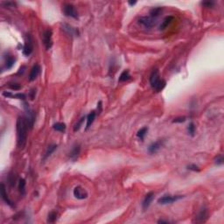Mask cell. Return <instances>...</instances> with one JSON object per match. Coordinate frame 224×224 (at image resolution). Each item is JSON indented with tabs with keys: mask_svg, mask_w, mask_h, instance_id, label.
Wrapping results in <instances>:
<instances>
[{
	"mask_svg": "<svg viewBox=\"0 0 224 224\" xmlns=\"http://www.w3.org/2000/svg\"><path fill=\"white\" fill-rule=\"evenodd\" d=\"M207 209H201V212L199 213L198 216H197V219L200 221H204L205 219L207 218Z\"/></svg>",
	"mask_w": 224,
	"mask_h": 224,
	"instance_id": "26",
	"label": "cell"
},
{
	"mask_svg": "<svg viewBox=\"0 0 224 224\" xmlns=\"http://www.w3.org/2000/svg\"><path fill=\"white\" fill-rule=\"evenodd\" d=\"M12 95L13 94H12L11 92H4L3 93V96L6 97H12Z\"/></svg>",
	"mask_w": 224,
	"mask_h": 224,
	"instance_id": "37",
	"label": "cell"
},
{
	"mask_svg": "<svg viewBox=\"0 0 224 224\" xmlns=\"http://www.w3.org/2000/svg\"><path fill=\"white\" fill-rule=\"evenodd\" d=\"M183 196L181 195H164L160 197L158 200V203L161 205H166V204H171L174 201H177L180 199H181Z\"/></svg>",
	"mask_w": 224,
	"mask_h": 224,
	"instance_id": "5",
	"label": "cell"
},
{
	"mask_svg": "<svg viewBox=\"0 0 224 224\" xmlns=\"http://www.w3.org/2000/svg\"><path fill=\"white\" fill-rule=\"evenodd\" d=\"M174 20V18L172 16H167L166 18L164 19V20L162 21L160 26H159V30L160 31H164L165 28L168 27V26Z\"/></svg>",
	"mask_w": 224,
	"mask_h": 224,
	"instance_id": "17",
	"label": "cell"
},
{
	"mask_svg": "<svg viewBox=\"0 0 224 224\" xmlns=\"http://www.w3.org/2000/svg\"><path fill=\"white\" fill-rule=\"evenodd\" d=\"M153 199H154V193L153 192H150L145 196V199H144L143 203H142V207H143L144 210H146L150 207Z\"/></svg>",
	"mask_w": 224,
	"mask_h": 224,
	"instance_id": "10",
	"label": "cell"
},
{
	"mask_svg": "<svg viewBox=\"0 0 224 224\" xmlns=\"http://www.w3.org/2000/svg\"><path fill=\"white\" fill-rule=\"evenodd\" d=\"M53 128L54 130L56 131H60V132H64L66 130V124L63 123H56L53 125Z\"/></svg>",
	"mask_w": 224,
	"mask_h": 224,
	"instance_id": "24",
	"label": "cell"
},
{
	"mask_svg": "<svg viewBox=\"0 0 224 224\" xmlns=\"http://www.w3.org/2000/svg\"><path fill=\"white\" fill-rule=\"evenodd\" d=\"M33 51V44H32V39L31 38V36L29 34L26 35V42L24 45V48H23V54L26 56H29Z\"/></svg>",
	"mask_w": 224,
	"mask_h": 224,
	"instance_id": "7",
	"label": "cell"
},
{
	"mask_svg": "<svg viewBox=\"0 0 224 224\" xmlns=\"http://www.w3.org/2000/svg\"><path fill=\"white\" fill-rule=\"evenodd\" d=\"M26 181L24 179H20L19 181V191L21 194V195L26 194Z\"/></svg>",
	"mask_w": 224,
	"mask_h": 224,
	"instance_id": "22",
	"label": "cell"
},
{
	"mask_svg": "<svg viewBox=\"0 0 224 224\" xmlns=\"http://www.w3.org/2000/svg\"><path fill=\"white\" fill-rule=\"evenodd\" d=\"M223 162H224V159H223V157H222L221 155H219V156L216 157L215 159H214V163H215V165H221L223 164Z\"/></svg>",
	"mask_w": 224,
	"mask_h": 224,
	"instance_id": "28",
	"label": "cell"
},
{
	"mask_svg": "<svg viewBox=\"0 0 224 224\" xmlns=\"http://www.w3.org/2000/svg\"><path fill=\"white\" fill-rule=\"evenodd\" d=\"M35 95H36V89H32L30 92V98L33 100L35 98Z\"/></svg>",
	"mask_w": 224,
	"mask_h": 224,
	"instance_id": "36",
	"label": "cell"
},
{
	"mask_svg": "<svg viewBox=\"0 0 224 224\" xmlns=\"http://www.w3.org/2000/svg\"><path fill=\"white\" fill-rule=\"evenodd\" d=\"M62 30L68 33L70 36H77L79 34V32L76 28L73 27L72 26L68 25V24H63L62 25Z\"/></svg>",
	"mask_w": 224,
	"mask_h": 224,
	"instance_id": "11",
	"label": "cell"
},
{
	"mask_svg": "<svg viewBox=\"0 0 224 224\" xmlns=\"http://www.w3.org/2000/svg\"><path fill=\"white\" fill-rule=\"evenodd\" d=\"M128 4H129L130 6H135V5L137 4V2H136V1H129V3H128Z\"/></svg>",
	"mask_w": 224,
	"mask_h": 224,
	"instance_id": "38",
	"label": "cell"
},
{
	"mask_svg": "<svg viewBox=\"0 0 224 224\" xmlns=\"http://www.w3.org/2000/svg\"><path fill=\"white\" fill-rule=\"evenodd\" d=\"M96 111H91L90 113H89L87 116V124H86V130H88V128L90 127L92 125V123H94L95 119H96Z\"/></svg>",
	"mask_w": 224,
	"mask_h": 224,
	"instance_id": "18",
	"label": "cell"
},
{
	"mask_svg": "<svg viewBox=\"0 0 224 224\" xmlns=\"http://www.w3.org/2000/svg\"><path fill=\"white\" fill-rule=\"evenodd\" d=\"M2 5L6 6H8V7H14V6H16V4L13 3V2H3Z\"/></svg>",
	"mask_w": 224,
	"mask_h": 224,
	"instance_id": "35",
	"label": "cell"
},
{
	"mask_svg": "<svg viewBox=\"0 0 224 224\" xmlns=\"http://www.w3.org/2000/svg\"><path fill=\"white\" fill-rule=\"evenodd\" d=\"M201 5L204 6L205 7L209 8V7H213L214 6V1H204V2L201 3Z\"/></svg>",
	"mask_w": 224,
	"mask_h": 224,
	"instance_id": "30",
	"label": "cell"
},
{
	"mask_svg": "<svg viewBox=\"0 0 224 224\" xmlns=\"http://www.w3.org/2000/svg\"><path fill=\"white\" fill-rule=\"evenodd\" d=\"M83 121H84V117L81 118V119H80V121H79V122L74 125V131H77V130H80V128H81V125H82Z\"/></svg>",
	"mask_w": 224,
	"mask_h": 224,
	"instance_id": "29",
	"label": "cell"
},
{
	"mask_svg": "<svg viewBox=\"0 0 224 224\" xmlns=\"http://www.w3.org/2000/svg\"><path fill=\"white\" fill-rule=\"evenodd\" d=\"M16 128H17L18 146L20 149H24L27 141V130H28V124L26 120V117H23V116L18 117Z\"/></svg>",
	"mask_w": 224,
	"mask_h": 224,
	"instance_id": "1",
	"label": "cell"
},
{
	"mask_svg": "<svg viewBox=\"0 0 224 224\" xmlns=\"http://www.w3.org/2000/svg\"><path fill=\"white\" fill-rule=\"evenodd\" d=\"M187 169L188 170H191V171H194V172H200V168H199V166H197V165H189L188 166H187Z\"/></svg>",
	"mask_w": 224,
	"mask_h": 224,
	"instance_id": "32",
	"label": "cell"
},
{
	"mask_svg": "<svg viewBox=\"0 0 224 224\" xmlns=\"http://www.w3.org/2000/svg\"><path fill=\"white\" fill-rule=\"evenodd\" d=\"M12 97H13V98H18V99L26 100V96L25 94L19 93V94H16V95H12Z\"/></svg>",
	"mask_w": 224,
	"mask_h": 224,
	"instance_id": "31",
	"label": "cell"
},
{
	"mask_svg": "<svg viewBox=\"0 0 224 224\" xmlns=\"http://www.w3.org/2000/svg\"><path fill=\"white\" fill-rule=\"evenodd\" d=\"M147 132H148V128H147V127H144V128L140 129V130L138 131L137 137H138L140 140L143 141L144 139H145V135L147 134Z\"/></svg>",
	"mask_w": 224,
	"mask_h": 224,
	"instance_id": "23",
	"label": "cell"
},
{
	"mask_svg": "<svg viewBox=\"0 0 224 224\" xmlns=\"http://www.w3.org/2000/svg\"><path fill=\"white\" fill-rule=\"evenodd\" d=\"M57 216H58L57 212H55V211H51V212L48 214V222H49V223H54V222H55L56 220H57Z\"/></svg>",
	"mask_w": 224,
	"mask_h": 224,
	"instance_id": "25",
	"label": "cell"
},
{
	"mask_svg": "<svg viewBox=\"0 0 224 224\" xmlns=\"http://www.w3.org/2000/svg\"><path fill=\"white\" fill-rule=\"evenodd\" d=\"M158 222H159V223H168V221H163V220H159Z\"/></svg>",
	"mask_w": 224,
	"mask_h": 224,
	"instance_id": "39",
	"label": "cell"
},
{
	"mask_svg": "<svg viewBox=\"0 0 224 224\" xmlns=\"http://www.w3.org/2000/svg\"><path fill=\"white\" fill-rule=\"evenodd\" d=\"M39 73H40V67H39V65H38V64L34 65V66L32 67V68L31 72H30L29 81H34V80L39 76Z\"/></svg>",
	"mask_w": 224,
	"mask_h": 224,
	"instance_id": "12",
	"label": "cell"
},
{
	"mask_svg": "<svg viewBox=\"0 0 224 224\" xmlns=\"http://www.w3.org/2000/svg\"><path fill=\"white\" fill-rule=\"evenodd\" d=\"M162 145H163V141H161V140H159V141H156V142L152 143V144L149 146V148H148L149 153H151V154L156 153V152L161 148Z\"/></svg>",
	"mask_w": 224,
	"mask_h": 224,
	"instance_id": "13",
	"label": "cell"
},
{
	"mask_svg": "<svg viewBox=\"0 0 224 224\" xmlns=\"http://www.w3.org/2000/svg\"><path fill=\"white\" fill-rule=\"evenodd\" d=\"M130 79V74L129 70H124L119 76V81L120 82H123V81H127Z\"/></svg>",
	"mask_w": 224,
	"mask_h": 224,
	"instance_id": "21",
	"label": "cell"
},
{
	"mask_svg": "<svg viewBox=\"0 0 224 224\" xmlns=\"http://www.w3.org/2000/svg\"><path fill=\"white\" fill-rule=\"evenodd\" d=\"M139 23L144 26L145 28H152L158 24V21H157V19L148 16V17H141L139 19Z\"/></svg>",
	"mask_w": 224,
	"mask_h": 224,
	"instance_id": "4",
	"label": "cell"
},
{
	"mask_svg": "<svg viewBox=\"0 0 224 224\" xmlns=\"http://www.w3.org/2000/svg\"><path fill=\"white\" fill-rule=\"evenodd\" d=\"M52 36H53V32L51 29H48L44 32L43 33V44L45 48H46L47 50H49L52 46H53V39H52Z\"/></svg>",
	"mask_w": 224,
	"mask_h": 224,
	"instance_id": "3",
	"label": "cell"
},
{
	"mask_svg": "<svg viewBox=\"0 0 224 224\" xmlns=\"http://www.w3.org/2000/svg\"><path fill=\"white\" fill-rule=\"evenodd\" d=\"M187 131H188V134L190 136L194 137V133H195V126H194V123H190L188 127H187Z\"/></svg>",
	"mask_w": 224,
	"mask_h": 224,
	"instance_id": "27",
	"label": "cell"
},
{
	"mask_svg": "<svg viewBox=\"0 0 224 224\" xmlns=\"http://www.w3.org/2000/svg\"><path fill=\"white\" fill-rule=\"evenodd\" d=\"M161 12H162V8L161 7H154L150 11V16L152 18L157 19Z\"/></svg>",
	"mask_w": 224,
	"mask_h": 224,
	"instance_id": "20",
	"label": "cell"
},
{
	"mask_svg": "<svg viewBox=\"0 0 224 224\" xmlns=\"http://www.w3.org/2000/svg\"><path fill=\"white\" fill-rule=\"evenodd\" d=\"M56 149H57V145H50L48 147L47 152H46V153H45V155H44V159H46L47 158H48L49 156H51L52 153H53Z\"/></svg>",
	"mask_w": 224,
	"mask_h": 224,
	"instance_id": "19",
	"label": "cell"
},
{
	"mask_svg": "<svg viewBox=\"0 0 224 224\" xmlns=\"http://www.w3.org/2000/svg\"><path fill=\"white\" fill-rule=\"evenodd\" d=\"M80 152H81V146L79 145H74V147L72 148L70 153H69V157L70 159L73 160V161H75L80 154Z\"/></svg>",
	"mask_w": 224,
	"mask_h": 224,
	"instance_id": "14",
	"label": "cell"
},
{
	"mask_svg": "<svg viewBox=\"0 0 224 224\" xmlns=\"http://www.w3.org/2000/svg\"><path fill=\"white\" fill-rule=\"evenodd\" d=\"M9 88H12V89H14V90H19V89L21 88V86L17 84V83H13V84H10L9 85Z\"/></svg>",
	"mask_w": 224,
	"mask_h": 224,
	"instance_id": "34",
	"label": "cell"
},
{
	"mask_svg": "<svg viewBox=\"0 0 224 224\" xmlns=\"http://www.w3.org/2000/svg\"><path fill=\"white\" fill-rule=\"evenodd\" d=\"M73 193H74V196L78 200H84V199L88 198V192L81 187H74Z\"/></svg>",
	"mask_w": 224,
	"mask_h": 224,
	"instance_id": "9",
	"label": "cell"
},
{
	"mask_svg": "<svg viewBox=\"0 0 224 224\" xmlns=\"http://www.w3.org/2000/svg\"><path fill=\"white\" fill-rule=\"evenodd\" d=\"M186 121V117L181 116V117H176L172 120V123H184Z\"/></svg>",
	"mask_w": 224,
	"mask_h": 224,
	"instance_id": "33",
	"label": "cell"
},
{
	"mask_svg": "<svg viewBox=\"0 0 224 224\" xmlns=\"http://www.w3.org/2000/svg\"><path fill=\"white\" fill-rule=\"evenodd\" d=\"M25 110H26V120L27 122V124H28V127L30 129L32 128L33 126V123H34V114L32 112V110H31V108L28 106L27 103H25Z\"/></svg>",
	"mask_w": 224,
	"mask_h": 224,
	"instance_id": "8",
	"label": "cell"
},
{
	"mask_svg": "<svg viewBox=\"0 0 224 224\" xmlns=\"http://www.w3.org/2000/svg\"><path fill=\"white\" fill-rule=\"evenodd\" d=\"M1 196H2V199L4 200V201H5L6 204H8V205H9V206H11V207H13L12 202V201L9 199L8 194H7V193H6V186H5L3 183L1 184Z\"/></svg>",
	"mask_w": 224,
	"mask_h": 224,
	"instance_id": "15",
	"label": "cell"
},
{
	"mask_svg": "<svg viewBox=\"0 0 224 224\" xmlns=\"http://www.w3.org/2000/svg\"><path fill=\"white\" fill-rule=\"evenodd\" d=\"M15 61H16L15 58H14L12 55L8 54L7 56H6V60H5V68H6V69H11V68L13 67V65L15 64Z\"/></svg>",
	"mask_w": 224,
	"mask_h": 224,
	"instance_id": "16",
	"label": "cell"
},
{
	"mask_svg": "<svg viewBox=\"0 0 224 224\" xmlns=\"http://www.w3.org/2000/svg\"><path fill=\"white\" fill-rule=\"evenodd\" d=\"M150 84L156 92H160L165 87V81L160 78L158 69H154L150 75Z\"/></svg>",
	"mask_w": 224,
	"mask_h": 224,
	"instance_id": "2",
	"label": "cell"
},
{
	"mask_svg": "<svg viewBox=\"0 0 224 224\" xmlns=\"http://www.w3.org/2000/svg\"><path fill=\"white\" fill-rule=\"evenodd\" d=\"M63 12H64L65 16H67V17H70V18H73V19H77L78 18V12H77L74 6L71 5V4L64 5Z\"/></svg>",
	"mask_w": 224,
	"mask_h": 224,
	"instance_id": "6",
	"label": "cell"
}]
</instances>
